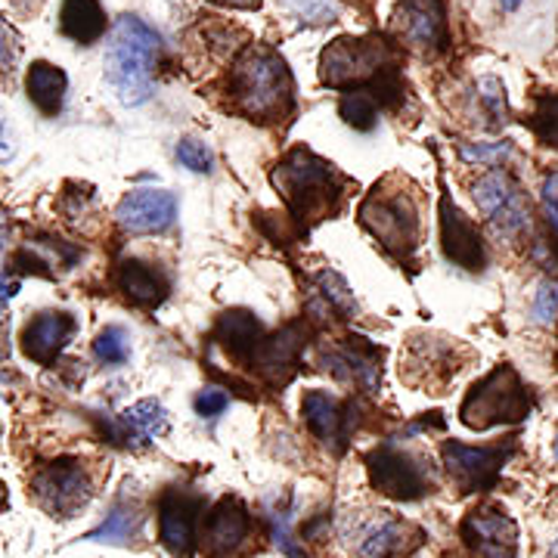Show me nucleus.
<instances>
[{
	"label": "nucleus",
	"instance_id": "9b49d317",
	"mask_svg": "<svg viewBox=\"0 0 558 558\" xmlns=\"http://www.w3.org/2000/svg\"><path fill=\"white\" fill-rule=\"evenodd\" d=\"M32 494L50 515L72 519L90 499V478L81 469V462L60 459V462H50V465L35 472Z\"/></svg>",
	"mask_w": 558,
	"mask_h": 558
},
{
	"label": "nucleus",
	"instance_id": "58836bf2",
	"mask_svg": "<svg viewBox=\"0 0 558 558\" xmlns=\"http://www.w3.org/2000/svg\"><path fill=\"white\" fill-rule=\"evenodd\" d=\"M534 317H537V323H553L558 317V279H546L537 289Z\"/></svg>",
	"mask_w": 558,
	"mask_h": 558
},
{
	"label": "nucleus",
	"instance_id": "f3484780",
	"mask_svg": "<svg viewBox=\"0 0 558 558\" xmlns=\"http://www.w3.org/2000/svg\"><path fill=\"white\" fill-rule=\"evenodd\" d=\"M400 38L418 50H444L447 47V16L440 0H400L398 7Z\"/></svg>",
	"mask_w": 558,
	"mask_h": 558
},
{
	"label": "nucleus",
	"instance_id": "a19ab883",
	"mask_svg": "<svg viewBox=\"0 0 558 558\" xmlns=\"http://www.w3.org/2000/svg\"><path fill=\"white\" fill-rule=\"evenodd\" d=\"M16 153V143H13V131H10V121H7V112L0 109V165L13 159Z\"/></svg>",
	"mask_w": 558,
	"mask_h": 558
},
{
	"label": "nucleus",
	"instance_id": "c9c22d12",
	"mask_svg": "<svg viewBox=\"0 0 558 558\" xmlns=\"http://www.w3.org/2000/svg\"><path fill=\"white\" fill-rule=\"evenodd\" d=\"M289 10L304 22H332L339 16L336 0H289Z\"/></svg>",
	"mask_w": 558,
	"mask_h": 558
},
{
	"label": "nucleus",
	"instance_id": "f257e3e1",
	"mask_svg": "<svg viewBox=\"0 0 558 558\" xmlns=\"http://www.w3.org/2000/svg\"><path fill=\"white\" fill-rule=\"evenodd\" d=\"M230 94L242 116L252 121H279L295 102V84L277 50L252 44L230 72Z\"/></svg>",
	"mask_w": 558,
	"mask_h": 558
},
{
	"label": "nucleus",
	"instance_id": "bb28decb",
	"mask_svg": "<svg viewBox=\"0 0 558 558\" xmlns=\"http://www.w3.org/2000/svg\"><path fill=\"white\" fill-rule=\"evenodd\" d=\"M311 307L319 311V314H339V319H348L357 311L348 282L339 274H329V270L317 277V289H314V304Z\"/></svg>",
	"mask_w": 558,
	"mask_h": 558
},
{
	"label": "nucleus",
	"instance_id": "c85d7f7f",
	"mask_svg": "<svg viewBox=\"0 0 558 558\" xmlns=\"http://www.w3.org/2000/svg\"><path fill=\"white\" fill-rule=\"evenodd\" d=\"M379 109H381V102L376 100V94H373V90H366V87L344 90V97H341L339 102L341 119L348 121L351 128H357V131H373V128H376V121H379Z\"/></svg>",
	"mask_w": 558,
	"mask_h": 558
},
{
	"label": "nucleus",
	"instance_id": "393cba45",
	"mask_svg": "<svg viewBox=\"0 0 558 558\" xmlns=\"http://www.w3.org/2000/svg\"><path fill=\"white\" fill-rule=\"evenodd\" d=\"M121 428L128 438L140 440V444H153V440L165 435L168 428V413L159 400H140L134 407H128L119 416Z\"/></svg>",
	"mask_w": 558,
	"mask_h": 558
},
{
	"label": "nucleus",
	"instance_id": "423d86ee",
	"mask_svg": "<svg viewBox=\"0 0 558 558\" xmlns=\"http://www.w3.org/2000/svg\"><path fill=\"white\" fill-rule=\"evenodd\" d=\"M360 223L373 233V240L381 248H388L398 258H410L418 248V233H422L418 208L413 196L403 193L400 186L391 183L376 186L360 205Z\"/></svg>",
	"mask_w": 558,
	"mask_h": 558
},
{
	"label": "nucleus",
	"instance_id": "a18cd8bd",
	"mask_svg": "<svg viewBox=\"0 0 558 558\" xmlns=\"http://www.w3.org/2000/svg\"><path fill=\"white\" fill-rule=\"evenodd\" d=\"M499 3H502V10H515L521 0H499Z\"/></svg>",
	"mask_w": 558,
	"mask_h": 558
},
{
	"label": "nucleus",
	"instance_id": "a878e982",
	"mask_svg": "<svg viewBox=\"0 0 558 558\" xmlns=\"http://www.w3.org/2000/svg\"><path fill=\"white\" fill-rule=\"evenodd\" d=\"M218 339L233 351V354H252L260 344V323L248 311H230L218 323Z\"/></svg>",
	"mask_w": 558,
	"mask_h": 558
},
{
	"label": "nucleus",
	"instance_id": "f704fd0d",
	"mask_svg": "<svg viewBox=\"0 0 558 558\" xmlns=\"http://www.w3.org/2000/svg\"><path fill=\"white\" fill-rule=\"evenodd\" d=\"M459 153H462L465 161H478V165H487V168H497L512 156V143H465Z\"/></svg>",
	"mask_w": 558,
	"mask_h": 558
},
{
	"label": "nucleus",
	"instance_id": "37998d69",
	"mask_svg": "<svg viewBox=\"0 0 558 558\" xmlns=\"http://www.w3.org/2000/svg\"><path fill=\"white\" fill-rule=\"evenodd\" d=\"M215 3H223V7H236V10H258L260 0H215Z\"/></svg>",
	"mask_w": 558,
	"mask_h": 558
},
{
	"label": "nucleus",
	"instance_id": "2f4dec72",
	"mask_svg": "<svg viewBox=\"0 0 558 558\" xmlns=\"http://www.w3.org/2000/svg\"><path fill=\"white\" fill-rule=\"evenodd\" d=\"M94 354L100 363L109 366H121L124 360L131 357V336L121 326H106L97 341H94Z\"/></svg>",
	"mask_w": 558,
	"mask_h": 558
},
{
	"label": "nucleus",
	"instance_id": "412c9836",
	"mask_svg": "<svg viewBox=\"0 0 558 558\" xmlns=\"http://www.w3.org/2000/svg\"><path fill=\"white\" fill-rule=\"evenodd\" d=\"M116 282L124 292V299L134 301L137 307H159L161 301L168 299V277L156 270L153 264L143 260H121Z\"/></svg>",
	"mask_w": 558,
	"mask_h": 558
},
{
	"label": "nucleus",
	"instance_id": "de8ad7c7",
	"mask_svg": "<svg viewBox=\"0 0 558 558\" xmlns=\"http://www.w3.org/2000/svg\"><path fill=\"white\" fill-rule=\"evenodd\" d=\"M556 459H558V435H556Z\"/></svg>",
	"mask_w": 558,
	"mask_h": 558
},
{
	"label": "nucleus",
	"instance_id": "39448f33",
	"mask_svg": "<svg viewBox=\"0 0 558 558\" xmlns=\"http://www.w3.org/2000/svg\"><path fill=\"white\" fill-rule=\"evenodd\" d=\"M534 413V395L512 366H497L472 385L459 407V418L472 432H487L497 425H515Z\"/></svg>",
	"mask_w": 558,
	"mask_h": 558
},
{
	"label": "nucleus",
	"instance_id": "2eb2a0df",
	"mask_svg": "<svg viewBox=\"0 0 558 558\" xmlns=\"http://www.w3.org/2000/svg\"><path fill=\"white\" fill-rule=\"evenodd\" d=\"M202 499L183 490H171L159 506V537L161 546L174 556H193L199 539Z\"/></svg>",
	"mask_w": 558,
	"mask_h": 558
},
{
	"label": "nucleus",
	"instance_id": "09e8293b",
	"mask_svg": "<svg viewBox=\"0 0 558 558\" xmlns=\"http://www.w3.org/2000/svg\"><path fill=\"white\" fill-rule=\"evenodd\" d=\"M0 248H3V233H0Z\"/></svg>",
	"mask_w": 558,
	"mask_h": 558
},
{
	"label": "nucleus",
	"instance_id": "5701e85b",
	"mask_svg": "<svg viewBox=\"0 0 558 558\" xmlns=\"http://www.w3.org/2000/svg\"><path fill=\"white\" fill-rule=\"evenodd\" d=\"M62 35L78 44H97L106 35V10L100 0H65L60 13Z\"/></svg>",
	"mask_w": 558,
	"mask_h": 558
},
{
	"label": "nucleus",
	"instance_id": "6e6552de",
	"mask_svg": "<svg viewBox=\"0 0 558 558\" xmlns=\"http://www.w3.org/2000/svg\"><path fill=\"white\" fill-rule=\"evenodd\" d=\"M369 478L376 490L391 499L413 502L432 494V469L413 450H403L398 444H381L369 453Z\"/></svg>",
	"mask_w": 558,
	"mask_h": 558
},
{
	"label": "nucleus",
	"instance_id": "cd10ccee",
	"mask_svg": "<svg viewBox=\"0 0 558 558\" xmlns=\"http://www.w3.org/2000/svg\"><path fill=\"white\" fill-rule=\"evenodd\" d=\"M140 524H143V515H140L134 506H116L112 515H106L97 531L87 534V543H131L137 537Z\"/></svg>",
	"mask_w": 558,
	"mask_h": 558
},
{
	"label": "nucleus",
	"instance_id": "f03ea898",
	"mask_svg": "<svg viewBox=\"0 0 558 558\" xmlns=\"http://www.w3.org/2000/svg\"><path fill=\"white\" fill-rule=\"evenodd\" d=\"M159 35L137 16H121L106 44V81L124 106H143L153 97V72Z\"/></svg>",
	"mask_w": 558,
	"mask_h": 558
},
{
	"label": "nucleus",
	"instance_id": "20e7f679",
	"mask_svg": "<svg viewBox=\"0 0 558 558\" xmlns=\"http://www.w3.org/2000/svg\"><path fill=\"white\" fill-rule=\"evenodd\" d=\"M274 183L295 218L319 220L341 199V180L336 168L311 149H292L274 171Z\"/></svg>",
	"mask_w": 558,
	"mask_h": 558
},
{
	"label": "nucleus",
	"instance_id": "f8f14e48",
	"mask_svg": "<svg viewBox=\"0 0 558 558\" xmlns=\"http://www.w3.org/2000/svg\"><path fill=\"white\" fill-rule=\"evenodd\" d=\"M462 539L478 558L519 556V524L499 506H478L475 512H469L462 521Z\"/></svg>",
	"mask_w": 558,
	"mask_h": 558
},
{
	"label": "nucleus",
	"instance_id": "7ed1b4c3",
	"mask_svg": "<svg viewBox=\"0 0 558 558\" xmlns=\"http://www.w3.org/2000/svg\"><path fill=\"white\" fill-rule=\"evenodd\" d=\"M319 78L336 90H357L360 84H379V100L398 97L395 50L379 38H339L319 57Z\"/></svg>",
	"mask_w": 558,
	"mask_h": 558
},
{
	"label": "nucleus",
	"instance_id": "9d476101",
	"mask_svg": "<svg viewBox=\"0 0 558 558\" xmlns=\"http://www.w3.org/2000/svg\"><path fill=\"white\" fill-rule=\"evenodd\" d=\"M512 444H497V447H469L459 440L444 444V465L450 478L457 484L459 494H481L490 490L502 475V465L512 457Z\"/></svg>",
	"mask_w": 558,
	"mask_h": 558
},
{
	"label": "nucleus",
	"instance_id": "4be33fe9",
	"mask_svg": "<svg viewBox=\"0 0 558 558\" xmlns=\"http://www.w3.org/2000/svg\"><path fill=\"white\" fill-rule=\"evenodd\" d=\"M301 413H304L307 428L326 444H344L348 432H351L344 407L336 398H329L326 391H307L301 400Z\"/></svg>",
	"mask_w": 558,
	"mask_h": 558
},
{
	"label": "nucleus",
	"instance_id": "1a4fd4ad",
	"mask_svg": "<svg viewBox=\"0 0 558 558\" xmlns=\"http://www.w3.org/2000/svg\"><path fill=\"white\" fill-rule=\"evenodd\" d=\"M472 196H475L481 215L497 227L499 236L515 240V236L531 230V205H527V196L519 186V180L512 178L509 171L494 168L490 174H484L475 183Z\"/></svg>",
	"mask_w": 558,
	"mask_h": 558
},
{
	"label": "nucleus",
	"instance_id": "c756f323",
	"mask_svg": "<svg viewBox=\"0 0 558 558\" xmlns=\"http://www.w3.org/2000/svg\"><path fill=\"white\" fill-rule=\"evenodd\" d=\"M475 116L484 121V128H502L506 124V87L499 78H481L475 84Z\"/></svg>",
	"mask_w": 558,
	"mask_h": 558
},
{
	"label": "nucleus",
	"instance_id": "ea45409f",
	"mask_svg": "<svg viewBox=\"0 0 558 558\" xmlns=\"http://www.w3.org/2000/svg\"><path fill=\"white\" fill-rule=\"evenodd\" d=\"M227 407H230V398L223 391H218V388H205V391H199V398H196V413L199 416H220Z\"/></svg>",
	"mask_w": 558,
	"mask_h": 558
},
{
	"label": "nucleus",
	"instance_id": "4468645a",
	"mask_svg": "<svg viewBox=\"0 0 558 558\" xmlns=\"http://www.w3.org/2000/svg\"><path fill=\"white\" fill-rule=\"evenodd\" d=\"M178 218V199L165 190H134L119 202L116 220L124 233L146 236V233H165Z\"/></svg>",
	"mask_w": 558,
	"mask_h": 558
},
{
	"label": "nucleus",
	"instance_id": "473e14b6",
	"mask_svg": "<svg viewBox=\"0 0 558 558\" xmlns=\"http://www.w3.org/2000/svg\"><path fill=\"white\" fill-rule=\"evenodd\" d=\"M22 60V38L10 22L0 16V78L13 75Z\"/></svg>",
	"mask_w": 558,
	"mask_h": 558
},
{
	"label": "nucleus",
	"instance_id": "dca6fc26",
	"mask_svg": "<svg viewBox=\"0 0 558 558\" xmlns=\"http://www.w3.org/2000/svg\"><path fill=\"white\" fill-rule=\"evenodd\" d=\"M248 527H252L248 509L242 506L240 499L223 497L218 506L208 512V519L202 521L199 539L208 556L223 558L230 556L233 549H240L242 539L248 537Z\"/></svg>",
	"mask_w": 558,
	"mask_h": 558
},
{
	"label": "nucleus",
	"instance_id": "c03bdc74",
	"mask_svg": "<svg viewBox=\"0 0 558 558\" xmlns=\"http://www.w3.org/2000/svg\"><path fill=\"white\" fill-rule=\"evenodd\" d=\"M3 341H7V326L0 323V357H3V354H10V348H7Z\"/></svg>",
	"mask_w": 558,
	"mask_h": 558
},
{
	"label": "nucleus",
	"instance_id": "ddd939ff",
	"mask_svg": "<svg viewBox=\"0 0 558 558\" xmlns=\"http://www.w3.org/2000/svg\"><path fill=\"white\" fill-rule=\"evenodd\" d=\"M440 245H444V255L453 260L462 270H472L478 274L487 264V248L481 240L478 227L462 215L457 202L450 199L447 193L440 196Z\"/></svg>",
	"mask_w": 558,
	"mask_h": 558
},
{
	"label": "nucleus",
	"instance_id": "e433bc0d",
	"mask_svg": "<svg viewBox=\"0 0 558 558\" xmlns=\"http://www.w3.org/2000/svg\"><path fill=\"white\" fill-rule=\"evenodd\" d=\"M539 208H543V218L549 223V230L558 236V171L543 178V186H539Z\"/></svg>",
	"mask_w": 558,
	"mask_h": 558
},
{
	"label": "nucleus",
	"instance_id": "aec40b11",
	"mask_svg": "<svg viewBox=\"0 0 558 558\" xmlns=\"http://www.w3.org/2000/svg\"><path fill=\"white\" fill-rule=\"evenodd\" d=\"M329 369L344 381H357L363 388H376L379 381V357L363 339H348L344 344H336L332 351H326Z\"/></svg>",
	"mask_w": 558,
	"mask_h": 558
},
{
	"label": "nucleus",
	"instance_id": "4c0bfd02",
	"mask_svg": "<svg viewBox=\"0 0 558 558\" xmlns=\"http://www.w3.org/2000/svg\"><path fill=\"white\" fill-rule=\"evenodd\" d=\"M274 539H277L282 556L307 558V553H304L299 543H295V537H292V519H289V512H277V515H274Z\"/></svg>",
	"mask_w": 558,
	"mask_h": 558
},
{
	"label": "nucleus",
	"instance_id": "79ce46f5",
	"mask_svg": "<svg viewBox=\"0 0 558 558\" xmlns=\"http://www.w3.org/2000/svg\"><path fill=\"white\" fill-rule=\"evenodd\" d=\"M16 289H20V279H0V304H7V301L16 295Z\"/></svg>",
	"mask_w": 558,
	"mask_h": 558
},
{
	"label": "nucleus",
	"instance_id": "b1692460",
	"mask_svg": "<svg viewBox=\"0 0 558 558\" xmlns=\"http://www.w3.org/2000/svg\"><path fill=\"white\" fill-rule=\"evenodd\" d=\"M65 87L69 78L60 65L53 62H35L28 69V78H25V90H28V100L38 106L44 116H57L65 100Z\"/></svg>",
	"mask_w": 558,
	"mask_h": 558
},
{
	"label": "nucleus",
	"instance_id": "72a5a7b5",
	"mask_svg": "<svg viewBox=\"0 0 558 558\" xmlns=\"http://www.w3.org/2000/svg\"><path fill=\"white\" fill-rule=\"evenodd\" d=\"M178 161L183 168H190V171H196V174H208L211 168H215V156H211V149L202 143V140H180L178 143Z\"/></svg>",
	"mask_w": 558,
	"mask_h": 558
},
{
	"label": "nucleus",
	"instance_id": "49530a36",
	"mask_svg": "<svg viewBox=\"0 0 558 558\" xmlns=\"http://www.w3.org/2000/svg\"><path fill=\"white\" fill-rule=\"evenodd\" d=\"M549 558H558V537L553 539V546H549Z\"/></svg>",
	"mask_w": 558,
	"mask_h": 558
},
{
	"label": "nucleus",
	"instance_id": "0eeeda50",
	"mask_svg": "<svg viewBox=\"0 0 558 558\" xmlns=\"http://www.w3.org/2000/svg\"><path fill=\"white\" fill-rule=\"evenodd\" d=\"M341 537L357 558H398L410 556L422 543V531L410 521L398 519L385 509L351 512L341 521Z\"/></svg>",
	"mask_w": 558,
	"mask_h": 558
},
{
	"label": "nucleus",
	"instance_id": "6ab92c4d",
	"mask_svg": "<svg viewBox=\"0 0 558 558\" xmlns=\"http://www.w3.org/2000/svg\"><path fill=\"white\" fill-rule=\"evenodd\" d=\"M301 348H304V332L299 326H286L274 339H260V344L252 351V363L270 381H286L295 373Z\"/></svg>",
	"mask_w": 558,
	"mask_h": 558
},
{
	"label": "nucleus",
	"instance_id": "7c9ffc66",
	"mask_svg": "<svg viewBox=\"0 0 558 558\" xmlns=\"http://www.w3.org/2000/svg\"><path fill=\"white\" fill-rule=\"evenodd\" d=\"M531 131L537 134L539 143L558 146V94H546L534 102V112L527 116Z\"/></svg>",
	"mask_w": 558,
	"mask_h": 558
},
{
	"label": "nucleus",
	"instance_id": "a211bd4d",
	"mask_svg": "<svg viewBox=\"0 0 558 558\" xmlns=\"http://www.w3.org/2000/svg\"><path fill=\"white\" fill-rule=\"evenodd\" d=\"M75 336V319L62 311H47V314H38L25 326L22 332V348L25 354L40 363V366H50L53 360L60 357L65 351V344Z\"/></svg>",
	"mask_w": 558,
	"mask_h": 558
}]
</instances>
